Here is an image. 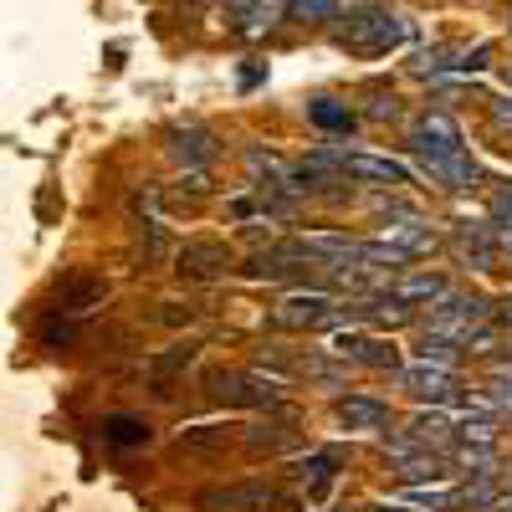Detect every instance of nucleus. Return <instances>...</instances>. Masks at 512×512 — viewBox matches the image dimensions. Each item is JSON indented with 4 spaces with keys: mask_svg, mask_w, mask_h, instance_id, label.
<instances>
[{
    "mask_svg": "<svg viewBox=\"0 0 512 512\" xmlns=\"http://www.w3.org/2000/svg\"><path fill=\"white\" fill-rule=\"evenodd\" d=\"M333 41H338V47H349V52L379 57V52L405 47V41H410V21L400 11H390V6H359V11H349L344 21L333 26Z\"/></svg>",
    "mask_w": 512,
    "mask_h": 512,
    "instance_id": "f257e3e1",
    "label": "nucleus"
},
{
    "mask_svg": "<svg viewBox=\"0 0 512 512\" xmlns=\"http://www.w3.org/2000/svg\"><path fill=\"white\" fill-rule=\"evenodd\" d=\"M410 144L420 159H446V154H466V134L451 113H425L410 128Z\"/></svg>",
    "mask_w": 512,
    "mask_h": 512,
    "instance_id": "f03ea898",
    "label": "nucleus"
},
{
    "mask_svg": "<svg viewBox=\"0 0 512 512\" xmlns=\"http://www.w3.org/2000/svg\"><path fill=\"white\" fill-rule=\"evenodd\" d=\"M333 318H338V308L328 292H292L277 303V328H323Z\"/></svg>",
    "mask_w": 512,
    "mask_h": 512,
    "instance_id": "7ed1b4c3",
    "label": "nucleus"
},
{
    "mask_svg": "<svg viewBox=\"0 0 512 512\" xmlns=\"http://www.w3.org/2000/svg\"><path fill=\"white\" fill-rule=\"evenodd\" d=\"M400 384H405L415 400H436V405L456 395V374H451V364H431V359H420V364L400 369Z\"/></svg>",
    "mask_w": 512,
    "mask_h": 512,
    "instance_id": "20e7f679",
    "label": "nucleus"
},
{
    "mask_svg": "<svg viewBox=\"0 0 512 512\" xmlns=\"http://www.w3.org/2000/svg\"><path fill=\"white\" fill-rule=\"evenodd\" d=\"M277 492L272 482H246V487H226V492H200V512H262L272 507Z\"/></svg>",
    "mask_w": 512,
    "mask_h": 512,
    "instance_id": "39448f33",
    "label": "nucleus"
},
{
    "mask_svg": "<svg viewBox=\"0 0 512 512\" xmlns=\"http://www.w3.org/2000/svg\"><path fill=\"white\" fill-rule=\"evenodd\" d=\"M175 262H180V267H175L180 277L205 282V277H221V272L231 267V251H226L221 241H190V246H180Z\"/></svg>",
    "mask_w": 512,
    "mask_h": 512,
    "instance_id": "423d86ee",
    "label": "nucleus"
},
{
    "mask_svg": "<svg viewBox=\"0 0 512 512\" xmlns=\"http://www.w3.org/2000/svg\"><path fill=\"white\" fill-rule=\"evenodd\" d=\"M282 11H287V0H231V21L241 36H267Z\"/></svg>",
    "mask_w": 512,
    "mask_h": 512,
    "instance_id": "0eeeda50",
    "label": "nucleus"
},
{
    "mask_svg": "<svg viewBox=\"0 0 512 512\" xmlns=\"http://www.w3.org/2000/svg\"><path fill=\"white\" fill-rule=\"evenodd\" d=\"M338 420H344L349 431H384V425H390V405L374 400V395H344L338 400Z\"/></svg>",
    "mask_w": 512,
    "mask_h": 512,
    "instance_id": "6e6552de",
    "label": "nucleus"
},
{
    "mask_svg": "<svg viewBox=\"0 0 512 512\" xmlns=\"http://www.w3.org/2000/svg\"><path fill=\"white\" fill-rule=\"evenodd\" d=\"M344 169L354 180H374V185H410V169L400 159H379V154H344Z\"/></svg>",
    "mask_w": 512,
    "mask_h": 512,
    "instance_id": "1a4fd4ad",
    "label": "nucleus"
},
{
    "mask_svg": "<svg viewBox=\"0 0 512 512\" xmlns=\"http://www.w3.org/2000/svg\"><path fill=\"white\" fill-rule=\"evenodd\" d=\"M169 159L175 164H205V159H216V139H210L205 128H175V134H169Z\"/></svg>",
    "mask_w": 512,
    "mask_h": 512,
    "instance_id": "9d476101",
    "label": "nucleus"
},
{
    "mask_svg": "<svg viewBox=\"0 0 512 512\" xmlns=\"http://www.w3.org/2000/svg\"><path fill=\"white\" fill-rule=\"evenodd\" d=\"M190 359H195V349H190V344H175L169 354H159V359L149 364V390H154L159 400H169V395H175V390H169V379H175Z\"/></svg>",
    "mask_w": 512,
    "mask_h": 512,
    "instance_id": "9b49d317",
    "label": "nucleus"
},
{
    "mask_svg": "<svg viewBox=\"0 0 512 512\" xmlns=\"http://www.w3.org/2000/svg\"><path fill=\"white\" fill-rule=\"evenodd\" d=\"M103 436H108V446H118V451L149 446V420H139V415H108V420H103Z\"/></svg>",
    "mask_w": 512,
    "mask_h": 512,
    "instance_id": "f8f14e48",
    "label": "nucleus"
},
{
    "mask_svg": "<svg viewBox=\"0 0 512 512\" xmlns=\"http://www.w3.org/2000/svg\"><path fill=\"white\" fill-rule=\"evenodd\" d=\"M338 354H354V359H364V364H374V369H395V344H379V338H338V344H333Z\"/></svg>",
    "mask_w": 512,
    "mask_h": 512,
    "instance_id": "ddd939ff",
    "label": "nucleus"
},
{
    "mask_svg": "<svg viewBox=\"0 0 512 512\" xmlns=\"http://www.w3.org/2000/svg\"><path fill=\"white\" fill-rule=\"evenodd\" d=\"M451 287H446V277H431V272H425V277H405V282H395V297H400V303L410 308V303H441V297H446Z\"/></svg>",
    "mask_w": 512,
    "mask_h": 512,
    "instance_id": "4468645a",
    "label": "nucleus"
},
{
    "mask_svg": "<svg viewBox=\"0 0 512 512\" xmlns=\"http://www.w3.org/2000/svg\"><path fill=\"white\" fill-rule=\"evenodd\" d=\"M384 241H395V246L410 251V256H420V251L436 246L431 226H420V221H390V226H384Z\"/></svg>",
    "mask_w": 512,
    "mask_h": 512,
    "instance_id": "2eb2a0df",
    "label": "nucleus"
},
{
    "mask_svg": "<svg viewBox=\"0 0 512 512\" xmlns=\"http://www.w3.org/2000/svg\"><path fill=\"white\" fill-rule=\"evenodd\" d=\"M108 297V282H98V277H72L67 287H62V313H82L88 303H103Z\"/></svg>",
    "mask_w": 512,
    "mask_h": 512,
    "instance_id": "dca6fc26",
    "label": "nucleus"
},
{
    "mask_svg": "<svg viewBox=\"0 0 512 512\" xmlns=\"http://www.w3.org/2000/svg\"><path fill=\"white\" fill-rule=\"evenodd\" d=\"M308 118H313L318 128H328V134H344V128L354 123V113H349L344 103H333V98H313V103H308Z\"/></svg>",
    "mask_w": 512,
    "mask_h": 512,
    "instance_id": "f3484780",
    "label": "nucleus"
},
{
    "mask_svg": "<svg viewBox=\"0 0 512 512\" xmlns=\"http://www.w3.org/2000/svg\"><path fill=\"white\" fill-rule=\"evenodd\" d=\"M175 446L180 451H221L226 446V425H195V431H180Z\"/></svg>",
    "mask_w": 512,
    "mask_h": 512,
    "instance_id": "a211bd4d",
    "label": "nucleus"
},
{
    "mask_svg": "<svg viewBox=\"0 0 512 512\" xmlns=\"http://www.w3.org/2000/svg\"><path fill=\"white\" fill-rule=\"evenodd\" d=\"M338 466H344V451H313V456L303 461V482L323 487V482H333Z\"/></svg>",
    "mask_w": 512,
    "mask_h": 512,
    "instance_id": "6ab92c4d",
    "label": "nucleus"
},
{
    "mask_svg": "<svg viewBox=\"0 0 512 512\" xmlns=\"http://www.w3.org/2000/svg\"><path fill=\"white\" fill-rule=\"evenodd\" d=\"M338 11V0H287V16L297 21H333Z\"/></svg>",
    "mask_w": 512,
    "mask_h": 512,
    "instance_id": "aec40b11",
    "label": "nucleus"
},
{
    "mask_svg": "<svg viewBox=\"0 0 512 512\" xmlns=\"http://www.w3.org/2000/svg\"><path fill=\"white\" fill-rule=\"evenodd\" d=\"M436 472H441L436 456H425V451H415V456H405V461H400V477H405V482H431Z\"/></svg>",
    "mask_w": 512,
    "mask_h": 512,
    "instance_id": "412c9836",
    "label": "nucleus"
},
{
    "mask_svg": "<svg viewBox=\"0 0 512 512\" xmlns=\"http://www.w3.org/2000/svg\"><path fill=\"white\" fill-rule=\"evenodd\" d=\"M282 441H287V425H256V431L246 436L251 451H277Z\"/></svg>",
    "mask_w": 512,
    "mask_h": 512,
    "instance_id": "4be33fe9",
    "label": "nucleus"
},
{
    "mask_svg": "<svg viewBox=\"0 0 512 512\" xmlns=\"http://www.w3.org/2000/svg\"><path fill=\"white\" fill-rule=\"evenodd\" d=\"M410 502H420V507H456V492H441V487H410Z\"/></svg>",
    "mask_w": 512,
    "mask_h": 512,
    "instance_id": "5701e85b",
    "label": "nucleus"
},
{
    "mask_svg": "<svg viewBox=\"0 0 512 512\" xmlns=\"http://www.w3.org/2000/svg\"><path fill=\"white\" fill-rule=\"evenodd\" d=\"M492 216H497V226L512 236V185H507V190H497V200H492Z\"/></svg>",
    "mask_w": 512,
    "mask_h": 512,
    "instance_id": "b1692460",
    "label": "nucleus"
},
{
    "mask_svg": "<svg viewBox=\"0 0 512 512\" xmlns=\"http://www.w3.org/2000/svg\"><path fill=\"white\" fill-rule=\"evenodd\" d=\"M456 461H461V466H477V477H487V472H492V461H497V456H492V451H461Z\"/></svg>",
    "mask_w": 512,
    "mask_h": 512,
    "instance_id": "393cba45",
    "label": "nucleus"
},
{
    "mask_svg": "<svg viewBox=\"0 0 512 512\" xmlns=\"http://www.w3.org/2000/svg\"><path fill=\"white\" fill-rule=\"evenodd\" d=\"M461 436H466V441H482V446H487V441H492L497 431H492V425H487V420H477V425H472V420H466V425H461Z\"/></svg>",
    "mask_w": 512,
    "mask_h": 512,
    "instance_id": "a878e982",
    "label": "nucleus"
},
{
    "mask_svg": "<svg viewBox=\"0 0 512 512\" xmlns=\"http://www.w3.org/2000/svg\"><path fill=\"white\" fill-rule=\"evenodd\" d=\"M492 390H497V405H507V410H512V374H507V369L497 374V384H492Z\"/></svg>",
    "mask_w": 512,
    "mask_h": 512,
    "instance_id": "bb28decb",
    "label": "nucleus"
},
{
    "mask_svg": "<svg viewBox=\"0 0 512 512\" xmlns=\"http://www.w3.org/2000/svg\"><path fill=\"white\" fill-rule=\"evenodd\" d=\"M492 118H497V123H502V128H512V93H507V98H497V103H492Z\"/></svg>",
    "mask_w": 512,
    "mask_h": 512,
    "instance_id": "cd10ccee",
    "label": "nucleus"
},
{
    "mask_svg": "<svg viewBox=\"0 0 512 512\" xmlns=\"http://www.w3.org/2000/svg\"><path fill=\"white\" fill-rule=\"evenodd\" d=\"M72 338V323H47V344H67Z\"/></svg>",
    "mask_w": 512,
    "mask_h": 512,
    "instance_id": "c85d7f7f",
    "label": "nucleus"
},
{
    "mask_svg": "<svg viewBox=\"0 0 512 512\" xmlns=\"http://www.w3.org/2000/svg\"><path fill=\"white\" fill-rule=\"evenodd\" d=\"M374 118H395L400 108H395V98H374V108H369Z\"/></svg>",
    "mask_w": 512,
    "mask_h": 512,
    "instance_id": "c756f323",
    "label": "nucleus"
},
{
    "mask_svg": "<svg viewBox=\"0 0 512 512\" xmlns=\"http://www.w3.org/2000/svg\"><path fill=\"white\" fill-rule=\"evenodd\" d=\"M195 6H200V0H195Z\"/></svg>",
    "mask_w": 512,
    "mask_h": 512,
    "instance_id": "7c9ffc66",
    "label": "nucleus"
}]
</instances>
